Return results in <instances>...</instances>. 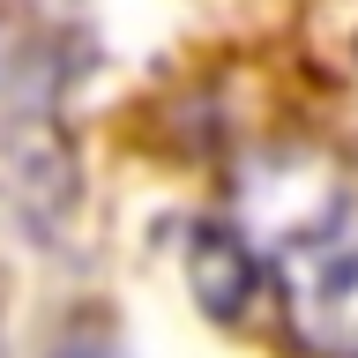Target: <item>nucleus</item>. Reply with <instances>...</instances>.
Masks as SVG:
<instances>
[{
	"label": "nucleus",
	"instance_id": "nucleus-2",
	"mask_svg": "<svg viewBox=\"0 0 358 358\" xmlns=\"http://www.w3.org/2000/svg\"><path fill=\"white\" fill-rule=\"evenodd\" d=\"M187 276H194L201 306L217 313V321H239L246 299L262 291V262H254L246 231H231V224H201V231H194V246H187Z\"/></svg>",
	"mask_w": 358,
	"mask_h": 358
},
{
	"label": "nucleus",
	"instance_id": "nucleus-3",
	"mask_svg": "<svg viewBox=\"0 0 358 358\" xmlns=\"http://www.w3.org/2000/svg\"><path fill=\"white\" fill-rule=\"evenodd\" d=\"M52 358H112V343H60Z\"/></svg>",
	"mask_w": 358,
	"mask_h": 358
},
{
	"label": "nucleus",
	"instance_id": "nucleus-1",
	"mask_svg": "<svg viewBox=\"0 0 358 358\" xmlns=\"http://www.w3.org/2000/svg\"><path fill=\"white\" fill-rule=\"evenodd\" d=\"M299 201H268L262 231L246 239L276 284L299 343L321 358H358V187L351 179H291Z\"/></svg>",
	"mask_w": 358,
	"mask_h": 358
}]
</instances>
